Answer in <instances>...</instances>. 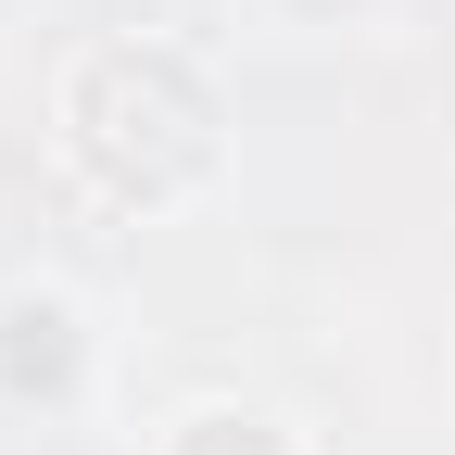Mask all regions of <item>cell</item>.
<instances>
[{"mask_svg": "<svg viewBox=\"0 0 455 455\" xmlns=\"http://www.w3.org/2000/svg\"><path fill=\"white\" fill-rule=\"evenodd\" d=\"M51 164L101 215H190L228 190V89L190 38L114 26L51 64Z\"/></svg>", "mask_w": 455, "mask_h": 455, "instance_id": "obj_1", "label": "cell"}, {"mask_svg": "<svg viewBox=\"0 0 455 455\" xmlns=\"http://www.w3.org/2000/svg\"><path fill=\"white\" fill-rule=\"evenodd\" d=\"M101 392V304L64 266L0 278V430H64Z\"/></svg>", "mask_w": 455, "mask_h": 455, "instance_id": "obj_2", "label": "cell"}, {"mask_svg": "<svg viewBox=\"0 0 455 455\" xmlns=\"http://www.w3.org/2000/svg\"><path fill=\"white\" fill-rule=\"evenodd\" d=\"M140 455H316V443H304V418H278L266 392H190Z\"/></svg>", "mask_w": 455, "mask_h": 455, "instance_id": "obj_3", "label": "cell"}, {"mask_svg": "<svg viewBox=\"0 0 455 455\" xmlns=\"http://www.w3.org/2000/svg\"><path fill=\"white\" fill-rule=\"evenodd\" d=\"M291 26H341V13H367V0H278Z\"/></svg>", "mask_w": 455, "mask_h": 455, "instance_id": "obj_4", "label": "cell"}]
</instances>
